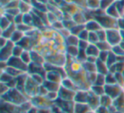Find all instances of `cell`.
Segmentation results:
<instances>
[{
	"instance_id": "6da1fadb",
	"label": "cell",
	"mask_w": 124,
	"mask_h": 113,
	"mask_svg": "<svg viewBox=\"0 0 124 113\" xmlns=\"http://www.w3.org/2000/svg\"><path fill=\"white\" fill-rule=\"evenodd\" d=\"M106 41L111 46L117 45L122 41V36L119 28H112L106 30Z\"/></svg>"
},
{
	"instance_id": "7a4b0ae2",
	"label": "cell",
	"mask_w": 124,
	"mask_h": 113,
	"mask_svg": "<svg viewBox=\"0 0 124 113\" xmlns=\"http://www.w3.org/2000/svg\"><path fill=\"white\" fill-rule=\"evenodd\" d=\"M40 86L41 85L37 83L30 76H28L26 85H25V93H26V97L30 99L32 97H34V96L38 95Z\"/></svg>"
},
{
	"instance_id": "3957f363",
	"label": "cell",
	"mask_w": 124,
	"mask_h": 113,
	"mask_svg": "<svg viewBox=\"0 0 124 113\" xmlns=\"http://www.w3.org/2000/svg\"><path fill=\"white\" fill-rule=\"evenodd\" d=\"M31 101L33 106L38 109H42V108H51L53 105L54 102L50 101L46 96H42V95H36L30 99Z\"/></svg>"
},
{
	"instance_id": "277c9868",
	"label": "cell",
	"mask_w": 124,
	"mask_h": 113,
	"mask_svg": "<svg viewBox=\"0 0 124 113\" xmlns=\"http://www.w3.org/2000/svg\"><path fill=\"white\" fill-rule=\"evenodd\" d=\"M105 94L109 95L113 99H116L118 96H120L124 92V88L118 84H105Z\"/></svg>"
},
{
	"instance_id": "5b68a950",
	"label": "cell",
	"mask_w": 124,
	"mask_h": 113,
	"mask_svg": "<svg viewBox=\"0 0 124 113\" xmlns=\"http://www.w3.org/2000/svg\"><path fill=\"white\" fill-rule=\"evenodd\" d=\"M15 45H16V43L9 40L7 45L4 48H1V51H0L1 61H8L13 56V48H14Z\"/></svg>"
},
{
	"instance_id": "8992f818",
	"label": "cell",
	"mask_w": 124,
	"mask_h": 113,
	"mask_svg": "<svg viewBox=\"0 0 124 113\" xmlns=\"http://www.w3.org/2000/svg\"><path fill=\"white\" fill-rule=\"evenodd\" d=\"M8 65L16 68L21 72H28V65L21 59V57H15L12 56L8 60Z\"/></svg>"
},
{
	"instance_id": "52a82bcc",
	"label": "cell",
	"mask_w": 124,
	"mask_h": 113,
	"mask_svg": "<svg viewBox=\"0 0 124 113\" xmlns=\"http://www.w3.org/2000/svg\"><path fill=\"white\" fill-rule=\"evenodd\" d=\"M87 104L88 105L90 110L96 111V110L100 106V97L98 95H96V94H93V92H91V91L89 90Z\"/></svg>"
},
{
	"instance_id": "ba28073f",
	"label": "cell",
	"mask_w": 124,
	"mask_h": 113,
	"mask_svg": "<svg viewBox=\"0 0 124 113\" xmlns=\"http://www.w3.org/2000/svg\"><path fill=\"white\" fill-rule=\"evenodd\" d=\"M75 94H76V91L70 90L66 88H63L62 86L59 90V98L63 100L74 101Z\"/></svg>"
},
{
	"instance_id": "9c48e42d",
	"label": "cell",
	"mask_w": 124,
	"mask_h": 113,
	"mask_svg": "<svg viewBox=\"0 0 124 113\" xmlns=\"http://www.w3.org/2000/svg\"><path fill=\"white\" fill-rule=\"evenodd\" d=\"M89 90L86 89H78L75 94L74 102L75 103H87Z\"/></svg>"
},
{
	"instance_id": "30bf717a",
	"label": "cell",
	"mask_w": 124,
	"mask_h": 113,
	"mask_svg": "<svg viewBox=\"0 0 124 113\" xmlns=\"http://www.w3.org/2000/svg\"><path fill=\"white\" fill-rule=\"evenodd\" d=\"M61 86L63 88H66L67 89H70V90H73V91H77L78 90V86L75 83V82L70 77L66 76V77L62 79L61 82Z\"/></svg>"
},
{
	"instance_id": "8fae6325",
	"label": "cell",
	"mask_w": 124,
	"mask_h": 113,
	"mask_svg": "<svg viewBox=\"0 0 124 113\" xmlns=\"http://www.w3.org/2000/svg\"><path fill=\"white\" fill-rule=\"evenodd\" d=\"M85 28L88 32H98L100 30L103 29L100 23L95 19L90 20V21H87L86 24H85Z\"/></svg>"
},
{
	"instance_id": "7c38bea8",
	"label": "cell",
	"mask_w": 124,
	"mask_h": 113,
	"mask_svg": "<svg viewBox=\"0 0 124 113\" xmlns=\"http://www.w3.org/2000/svg\"><path fill=\"white\" fill-rule=\"evenodd\" d=\"M43 85L48 89V92H59L60 87H61V84L51 82V81L46 80V79H45Z\"/></svg>"
},
{
	"instance_id": "4fadbf2b",
	"label": "cell",
	"mask_w": 124,
	"mask_h": 113,
	"mask_svg": "<svg viewBox=\"0 0 124 113\" xmlns=\"http://www.w3.org/2000/svg\"><path fill=\"white\" fill-rule=\"evenodd\" d=\"M72 20L74 21V22L76 24L78 25H85L87 22L86 17L84 16V13H83V9H81L78 12H77L75 15L72 16Z\"/></svg>"
},
{
	"instance_id": "5bb4252c",
	"label": "cell",
	"mask_w": 124,
	"mask_h": 113,
	"mask_svg": "<svg viewBox=\"0 0 124 113\" xmlns=\"http://www.w3.org/2000/svg\"><path fill=\"white\" fill-rule=\"evenodd\" d=\"M96 69L97 72L100 74H103V75H106L109 73V66L106 64V62L102 61V60H99L96 61Z\"/></svg>"
},
{
	"instance_id": "9a60e30c",
	"label": "cell",
	"mask_w": 124,
	"mask_h": 113,
	"mask_svg": "<svg viewBox=\"0 0 124 113\" xmlns=\"http://www.w3.org/2000/svg\"><path fill=\"white\" fill-rule=\"evenodd\" d=\"M79 48L78 46H72V45H68L66 48V54L67 56L73 59H77L79 53Z\"/></svg>"
},
{
	"instance_id": "2e32d148",
	"label": "cell",
	"mask_w": 124,
	"mask_h": 113,
	"mask_svg": "<svg viewBox=\"0 0 124 113\" xmlns=\"http://www.w3.org/2000/svg\"><path fill=\"white\" fill-rule=\"evenodd\" d=\"M100 49L97 47L96 44L93 43H89L88 46V48H86V53L88 56H93L98 58L99 55H100Z\"/></svg>"
},
{
	"instance_id": "e0dca14e",
	"label": "cell",
	"mask_w": 124,
	"mask_h": 113,
	"mask_svg": "<svg viewBox=\"0 0 124 113\" xmlns=\"http://www.w3.org/2000/svg\"><path fill=\"white\" fill-rule=\"evenodd\" d=\"M90 108L87 103H75L74 113H88Z\"/></svg>"
},
{
	"instance_id": "ac0fdd59",
	"label": "cell",
	"mask_w": 124,
	"mask_h": 113,
	"mask_svg": "<svg viewBox=\"0 0 124 113\" xmlns=\"http://www.w3.org/2000/svg\"><path fill=\"white\" fill-rule=\"evenodd\" d=\"M83 68L87 73H93V72H97L96 69V62H91L86 60L83 62Z\"/></svg>"
},
{
	"instance_id": "d6986e66",
	"label": "cell",
	"mask_w": 124,
	"mask_h": 113,
	"mask_svg": "<svg viewBox=\"0 0 124 113\" xmlns=\"http://www.w3.org/2000/svg\"><path fill=\"white\" fill-rule=\"evenodd\" d=\"M19 9L21 14H28V13L32 12L33 6H32V4H27V3H25V2H23V1H21V0H20Z\"/></svg>"
},
{
	"instance_id": "ffe728a7",
	"label": "cell",
	"mask_w": 124,
	"mask_h": 113,
	"mask_svg": "<svg viewBox=\"0 0 124 113\" xmlns=\"http://www.w3.org/2000/svg\"><path fill=\"white\" fill-rule=\"evenodd\" d=\"M86 9L91 11H95L100 9V0H87Z\"/></svg>"
},
{
	"instance_id": "44dd1931",
	"label": "cell",
	"mask_w": 124,
	"mask_h": 113,
	"mask_svg": "<svg viewBox=\"0 0 124 113\" xmlns=\"http://www.w3.org/2000/svg\"><path fill=\"white\" fill-rule=\"evenodd\" d=\"M113 100L114 99L112 98H110L107 94H103V95L100 96V106H103V107L109 108L113 105Z\"/></svg>"
},
{
	"instance_id": "7402d4cb",
	"label": "cell",
	"mask_w": 124,
	"mask_h": 113,
	"mask_svg": "<svg viewBox=\"0 0 124 113\" xmlns=\"http://www.w3.org/2000/svg\"><path fill=\"white\" fill-rule=\"evenodd\" d=\"M79 38L76 35L71 34L67 37V38H65V44L66 46L68 45H72V46H78V43H79Z\"/></svg>"
},
{
	"instance_id": "603a6c76",
	"label": "cell",
	"mask_w": 124,
	"mask_h": 113,
	"mask_svg": "<svg viewBox=\"0 0 124 113\" xmlns=\"http://www.w3.org/2000/svg\"><path fill=\"white\" fill-rule=\"evenodd\" d=\"M25 36H26V34H25L24 32H22L16 29V31H15V32L13 33L12 36H11V38L9 40L12 41L14 43H16V44H17V43H19L24 38Z\"/></svg>"
},
{
	"instance_id": "cb8c5ba5",
	"label": "cell",
	"mask_w": 124,
	"mask_h": 113,
	"mask_svg": "<svg viewBox=\"0 0 124 113\" xmlns=\"http://www.w3.org/2000/svg\"><path fill=\"white\" fill-rule=\"evenodd\" d=\"M91 92H93V94H95L96 95L98 96H101L103 94H105V86H101V85H96V84H93L91 85L89 89Z\"/></svg>"
},
{
	"instance_id": "d4e9b609",
	"label": "cell",
	"mask_w": 124,
	"mask_h": 113,
	"mask_svg": "<svg viewBox=\"0 0 124 113\" xmlns=\"http://www.w3.org/2000/svg\"><path fill=\"white\" fill-rule=\"evenodd\" d=\"M105 13H106L108 16H110V17H113V18H115V19L118 20L121 18V16H120V14H119L118 10H117L116 6L115 4H114L111 7L109 8L108 9H106V10H105Z\"/></svg>"
},
{
	"instance_id": "484cf974",
	"label": "cell",
	"mask_w": 124,
	"mask_h": 113,
	"mask_svg": "<svg viewBox=\"0 0 124 113\" xmlns=\"http://www.w3.org/2000/svg\"><path fill=\"white\" fill-rule=\"evenodd\" d=\"M16 30V25L12 24L9 27H8L7 29L1 32V36L4 37V38H8V39H10L11 36L13 35V33L15 32Z\"/></svg>"
},
{
	"instance_id": "4316f807",
	"label": "cell",
	"mask_w": 124,
	"mask_h": 113,
	"mask_svg": "<svg viewBox=\"0 0 124 113\" xmlns=\"http://www.w3.org/2000/svg\"><path fill=\"white\" fill-rule=\"evenodd\" d=\"M12 24H14V23L11 22V21H9L4 15H2V16H1V23H0V26H1V32L7 29V28L9 27Z\"/></svg>"
},
{
	"instance_id": "83f0119b",
	"label": "cell",
	"mask_w": 124,
	"mask_h": 113,
	"mask_svg": "<svg viewBox=\"0 0 124 113\" xmlns=\"http://www.w3.org/2000/svg\"><path fill=\"white\" fill-rule=\"evenodd\" d=\"M96 45L100 51H110L112 47L107 41H100L96 43Z\"/></svg>"
},
{
	"instance_id": "f1b7e54d",
	"label": "cell",
	"mask_w": 124,
	"mask_h": 113,
	"mask_svg": "<svg viewBox=\"0 0 124 113\" xmlns=\"http://www.w3.org/2000/svg\"><path fill=\"white\" fill-rule=\"evenodd\" d=\"M116 3V0H100V9L105 11Z\"/></svg>"
},
{
	"instance_id": "f546056e",
	"label": "cell",
	"mask_w": 124,
	"mask_h": 113,
	"mask_svg": "<svg viewBox=\"0 0 124 113\" xmlns=\"http://www.w3.org/2000/svg\"><path fill=\"white\" fill-rule=\"evenodd\" d=\"M21 59L27 65H29L31 63V50H25L23 52V54L21 55Z\"/></svg>"
},
{
	"instance_id": "4dcf8cb0",
	"label": "cell",
	"mask_w": 124,
	"mask_h": 113,
	"mask_svg": "<svg viewBox=\"0 0 124 113\" xmlns=\"http://www.w3.org/2000/svg\"><path fill=\"white\" fill-rule=\"evenodd\" d=\"M15 77H13L11 75H9L8 72H6L5 71H3L1 72V82H4V83H9L10 81H12Z\"/></svg>"
},
{
	"instance_id": "1f68e13d",
	"label": "cell",
	"mask_w": 124,
	"mask_h": 113,
	"mask_svg": "<svg viewBox=\"0 0 124 113\" xmlns=\"http://www.w3.org/2000/svg\"><path fill=\"white\" fill-rule=\"evenodd\" d=\"M84 29H86V28H85V25L76 24L74 26H73L72 29L71 30V33L73 35H76V36H78V35H79Z\"/></svg>"
},
{
	"instance_id": "d6a6232c",
	"label": "cell",
	"mask_w": 124,
	"mask_h": 113,
	"mask_svg": "<svg viewBox=\"0 0 124 113\" xmlns=\"http://www.w3.org/2000/svg\"><path fill=\"white\" fill-rule=\"evenodd\" d=\"M25 51V49L19 44H16L13 48V56L15 57H21V55L23 54V52Z\"/></svg>"
},
{
	"instance_id": "836d02e7",
	"label": "cell",
	"mask_w": 124,
	"mask_h": 113,
	"mask_svg": "<svg viewBox=\"0 0 124 113\" xmlns=\"http://www.w3.org/2000/svg\"><path fill=\"white\" fill-rule=\"evenodd\" d=\"M88 42H89V43H93V44H96L98 42H100L97 32H89Z\"/></svg>"
},
{
	"instance_id": "e575fe53",
	"label": "cell",
	"mask_w": 124,
	"mask_h": 113,
	"mask_svg": "<svg viewBox=\"0 0 124 113\" xmlns=\"http://www.w3.org/2000/svg\"><path fill=\"white\" fill-rule=\"evenodd\" d=\"M116 78H115V74L113 73H107L105 75V84H116Z\"/></svg>"
},
{
	"instance_id": "d590c367",
	"label": "cell",
	"mask_w": 124,
	"mask_h": 113,
	"mask_svg": "<svg viewBox=\"0 0 124 113\" xmlns=\"http://www.w3.org/2000/svg\"><path fill=\"white\" fill-rule=\"evenodd\" d=\"M110 51H111L114 55H116V56H117V55H124V51H123V49L122 48V47L120 46V44L112 46Z\"/></svg>"
},
{
	"instance_id": "8d00e7d4",
	"label": "cell",
	"mask_w": 124,
	"mask_h": 113,
	"mask_svg": "<svg viewBox=\"0 0 124 113\" xmlns=\"http://www.w3.org/2000/svg\"><path fill=\"white\" fill-rule=\"evenodd\" d=\"M93 84H96V85L105 86V75L98 73V75H97V77H96V80H95V82ZM92 85H93V84H92Z\"/></svg>"
},
{
	"instance_id": "74e56055",
	"label": "cell",
	"mask_w": 124,
	"mask_h": 113,
	"mask_svg": "<svg viewBox=\"0 0 124 113\" xmlns=\"http://www.w3.org/2000/svg\"><path fill=\"white\" fill-rule=\"evenodd\" d=\"M115 78H116V84L122 86V88H124V75L123 73H115Z\"/></svg>"
},
{
	"instance_id": "f35d334b",
	"label": "cell",
	"mask_w": 124,
	"mask_h": 113,
	"mask_svg": "<svg viewBox=\"0 0 124 113\" xmlns=\"http://www.w3.org/2000/svg\"><path fill=\"white\" fill-rule=\"evenodd\" d=\"M46 97L52 102H55L59 99V92H48Z\"/></svg>"
},
{
	"instance_id": "ab89813d",
	"label": "cell",
	"mask_w": 124,
	"mask_h": 113,
	"mask_svg": "<svg viewBox=\"0 0 124 113\" xmlns=\"http://www.w3.org/2000/svg\"><path fill=\"white\" fill-rule=\"evenodd\" d=\"M115 69L116 73H124V61L121 62H116L115 64Z\"/></svg>"
},
{
	"instance_id": "60d3db41",
	"label": "cell",
	"mask_w": 124,
	"mask_h": 113,
	"mask_svg": "<svg viewBox=\"0 0 124 113\" xmlns=\"http://www.w3.org/2000/svg\"><path fill=\"white\" fill-rule=\"evenodd\" d=\"M88 36H89V32L88 30L84 29L79 35H78V38L80 40H83V41H88Z\"/></svg>"
},
{
	"instance_id": "b9f144b4",
	"label": "cell",
	"mask_w": 124,
	"mask_h": 113,
	"mask_svg": "<svg viewBox=\"0 0 124 113\" xmlns=\"http://www.w3.org/2000/svg\"><path fill=\"white\" fill-rule=\"evenodd\" d=\"M97 34L99 37V40L100 41H106V30L101 29L100 31L97 32Z\"/></svg>"
},
{
	"instance_id": "7bdbcfd3",
	"label": "cell",
	"mask_w": 124,
	"mask_h": 113,
	"mask_svg": "<svg viewBox=\"0 0 124 113\" xmlns=\"http://www.w3.org/2000/svg\"><path fill=\"white\" fill-rule=\"evenodd\" d=\"M109 52L110 51H100V55H99V56H98V59L102 60V61L106 62L107 58H108V55H109Z\"/></svg>"
},
{
	"instance_id": "ee69618b",
	"label": "cell",
	"mask_w": 124,
	"mask_h": 113,
	"mask_svg": "<svg viewBox=\"0 0 124 113\" xmlns=\"http://www.w3.org/2000/svg\"><path fill=\"white\" fill-rule=\"evenodd\" d=\"M88 44H89V42L88 41H83V40H80L79 43H78V48L80 49H83V50H86V48H88Z\"/></svg>"
},
{
	"instance_id": "f6af8a7d",
	"label": "cell",
	"mask_w": 124,
	"mask_h": 113,
	"mask_svg": "<svg viewBox=\"0 0 124 113\" xmlns=\"http://www.w3.org/2000/svg\"><path fill=\"white\" fill-rule=\"evenodd\" d=\"M0 38H1V43H0V48H4V47H5L6 45H7V43L9 39L4 38V37H3V36H1Z\"/></svg>"
},
{
	"instance_id": "bcb514c9",
	"label": "cell",
	"mask_w": 124,
	"mask_h": 113,
	"mask_svg": "<svg viewBox=\"0 0 124 113\" xmlns=\"http://www.w3.org/2000/svg\"><path fill=\"white\" fill-rule=\"evenodd\" d=\"M96 112L97 113H110V111H109L108 108L103 107V106H100V107L96 110Z\"/></svg>"
},
{
	"instance_id": "7dc6e473",
	"label": "cell",
	"mask_w": 124,
	"mask_h": 113,
	"mask_svg": "<svg viewBox=\"0 0 124 113\" xmlns=\"http://www.w3.org/2000/svg\"><path fill=\"white\" fill-rule=\"evenodd\" d=\"M11 0H0L1 3V8H6L8 6V4L10 3Z\"/></svg>"
},
{
	"instance_id": "c3c4849f",
	"label": "cell",
	"mask_w": 124,
	"mask_h": 113,
	"mask_svg": "<svg viewBox=\"0 0 124 113\" xmlns=\"http://www.w3.org/2000/svg\"><path fill=\"white\" fill-rule=\"evenodd\" d=\"M121 1H123V0H116V2H121Z\"/></svg>"
},
{
	"instance_id": "681fc988",
	"label": "cell",
	"mask_w": 124,
	"mask_h": 113,
	"mask_svg": "<svg viewBox=\"0 0 124 113\" xmlns=\"http://www.w3.org/2000/svg\"><path fill=\"white\" fill-rule=\"evenodd\" d=\"M123 75H124V73H123Z\"/></svg>"
}]
</instances>
